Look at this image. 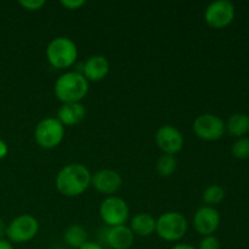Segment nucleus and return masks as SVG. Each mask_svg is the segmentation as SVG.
Listing matches in <instances>:
<instances>
[{
    "label": "nucleus",
    "instance_id": "obj_10",
    "mask_svg": "<svg viewBox=\"0 0 249 249\" xmlns=\"http://www.w3.org/2000/svg\"><path fill=\"white\" fill-rule=\"evenodd\" d=\"M156 142L163 153L173 155L180 152L184 147V135L173 125H163L156 133Z\"/></svg>",
    "mask_w": 249,
    "mask_h": 249
},
{
    "label": "nucleus",
    "instance_id": "obj_11",
    "mask_svg": "<svg viewBox=\"0 0 249 249\" xmlns=\"http://www.w3.org/2000/svg\"><path fill=\"white\" fill-rule=\"evenodd\" d=\"M220 225V214L214 207L203 206L194 215V228L199 235H213Z\"/></svg>",
    "mask_w": 249,
    "mask_h": 249
},
{
    "label": "nucleus",
    "instance_id": "obj_28",
    "mask_svg": "<svg viewBox=\"0 0 249 249\" xmlns=\"http://www.w3.org/2000/svg\"><path fill=\"white\" fill-rule=\"evenodd\" d=\"M6 228L7 225L5 224V221L2 219H0V240H2L4 236H6Z\"/></svg>",
    "mask_w": 249,
    "mask_h": 249
},
{
    "label": "nucleus",
    "instance_id": "obj_24",
    "mask_svg": "<svg viewBox=\"0 0 249 249\" xmlns=\"http://www.w3.org/2000/svg\"><path fill=\"white\" fill-rule=\"evenodd\" d=\"M61 4L70 10H78L79 7H82L83 5L87 4V1H85V0H62Z\"/></svg>",
    "mask_w": 249,
    "mask_h": 249
},
{
    "label": "nucleus",
    "instance_id": "obj_20",
    "mask_svg": "<svg viewBox=\"0 0 249 249\" xmlns=\"http://www.w3.org/2000/svg\"><path fill=\"white\" fill-rule=\"evenodd\" d=\"M224 198H225V190L220 185H209L202 194V201L206 203V206L214 207L215 204L220 203Z\"/></svg>",
    "mask_w": 249,
    "mask_h": 249
},
{
    "label": "nucleus",
    "instance_id": "obj_27",
    "mask_svg": "<svg viewBox=\"0 0 249 249\" xmlns=\"http://www.w3.org/2000/svg\"><path fill=\"white\" fill-rule=\"evenodd\" d=\"M0 249H14V246L10 241L2 238V240H0Z\"/></svg>",
    "mask_w": 249,
    "mask_h": 249
},
{
    "label": "nucleus",
    "instance_id": "obj_22",
    "mask_svg": "<svg viewBox=\"0 0 249 249\" xmlns=\"http://www.w3.org/2000/svg\"><path fill=\"white\" fill-rule=\"evenodd\" d=\"M197 249H220V241L214 235L203 236Z\"/></svg>",
    "mask_w": 249,
    "mask_h": 249
},
{
    "label": "nucleus",
    "instance_id": "obj_1",
    "mask_svg": "<svg viewBox=\"0 0 249 249\" xmlns=\"http://www.w3.org/2000/svg\"><path fill=\"white\" fill-rule=\"evenodd\" d=\"M55 184L57 191L63 196H79L91 185V173L80 163H71L57 173Z\"/></svg>",
    "mask_w": 249,
    "mask_h": 249
},
{
    "label": "nucleus",
    "instance_id": "obj_23",
    "mask_svg": "<svg viewBox=\"0 0 249 249\" xmlns=\"http://www.w3.org/2000/svg\"><path fill=\"white\" fill-rule=\"evenodd\" d=\"M18 4L29 11H36L45 5V0H19Z\"/></svg>",
    "mask_w": 249,
    "mask_h": 249
},
{
    "label": "nucleus",
    "instance_id": "obj_29",
    "mask_svg": "<svg viewBox=\"0 0 249 249\" xmlns=\"http://www.w3.org/2000/svg\"><path fill=\"white\" fill-rule=\"evenodd\" d=\"M172 249H197V248L191 245H187V243H179V245H175Z\"/></svg>",
    "mask_w": 249,
    "mask_h": 249
},
{
    "label": "nucleus",
    "instance_id": "obj_5",
    "mask_svg": "<svg viewBox=\"0 0 249 249\" xmlns=\"http://www.w3.org/2000/svg\"><path fill=\"white\" fill-rule=\"evenodd\" d=\"M65 136V126L56 117L44 118L36 124L34 138L43 148H55Z\"/></svg>",
    "mask_w": 249,
    "mask_h": 249
},
{
    "label": "nucleus",
    "instance_id": "obj_7",
    "mask_svg": "<svg viewBox=\"0 0 249 249\" xmlns=\"http://www.w3.org/2000/svg\"><path fill=\"white\" fill-rule=\"evenodd\" d=\"M100 216L109 228L124 225L129 218L128 203L117 196H108L101 202Z\"/></svg>",
    "mask_w": 249,
    "mask_h": 249
},
{
    "label": "nucleus",
    "instance_id": "obj_4",
    "mask_svg": "<svg viewBox=\"0 0 249 249\" xmlns=\"http://www.w3.org/2000/svg\"><path fill=\"white\" fill-rule=\"evenodd\" d=\"M189 223L179 212H167L156 219V232L162 240L175 242L181 240L187 232Z\"/></svg>",
    "mask_w": 249,
    "mask_h": 249
},
{
    "label": "nucleus",
    "instance_id": "obj_21",
    "mask_svg": "<svg viewBox=\"0 0 249 249\" xmlns=\"http://www.w3.org/2000/svg\"><path fill=\"white\" fill-rule=\"evenodd\" d=\"M231 152L237 160H247L249 158V139L240 138L231 146Z\"/></svg>",
    "mask_w": 249,
    "mask_h": 249
},
{
    "label": "nucleus",
    "instance_id": "obj_14",
    "mask_svg": "<svg viewBox=\"0 0 249 249\" xmlns=\"http://www.w3.org/2000/svg\"><path fill=\"white\" fill-rule=\"evenodd\" d=\"M108 71L109 62L104 55H92L85 61L82 74L87 78L88 82H99L108 74Z\"/></svg>",
    "mask_w": 249,
    "mask_h": 249
},
{
    "label": "nucleus",
    "instance_id": "obj_15",
    "mask_svg": "<svg viewBox=\"0 0 249 249\" xmlns=\"http://www.w3.org/2000/svg\"><path fill=\"white\" fill-rule=\"evenodd\" d=\"M87 109L82 102L63 104L57 112V119L65 125H75L84 119Z\"/></svg>",
    "mask_w": 249,
    "mask_h": 249
},
{
    "label": "nucleus",
    "instance_id": "obj_13",
    "mask_svg": "<svg viewBox=\"0 0 249 249\" xmlns=\"http://www.w3.org/2000/svg\"><path fill=\"white\" fill-rule=\"evenodd\" d=\"M105 241L106 245L112 249H129L134 245L135 235L126 225L113 226L106 230Z\"/></svg>",
    "mask_w": 249,
    "mask_h": 249
},
{
    "label": "nucleus",
    "instance_id": "obj_19",
    "mask_svg": "<svg viewBox=\"0 0 249 249\" xmlns=\"http://www.w3.org/2000/svg\"><path fill=\"white\" fill-rule=\"evenodd\" d=\"M156 168H157V172L160 177L168 178L170 177V175L174 174V172L177 170L178 160L173 155L163 153V155L160 156V158L157 160Z\"/></svg>",
    "mask_w": 249,
    "mask_h": 249
},
{
    "label": "nucleus",
    "instance_id": "obj_3",
    "mask_svg": "<svg viewBox=\"0 0 249 249\" xmlns=\"http://www.w3.org/2000/svg\"><path fill=\"white\" fill-rule=\"evenodd\" d=\"M78 48L74 41L68 36H56L46 48V57L55 68H67L75 62Z\"/></svg>",
    "mask_w": 249,
    "mask_h": 249
},
{
    "label": "nucleus",
    "instance_id": "obj_6",
    "mask_svg": "<svg viewBox=\"0 0 249 249\" xmlns=\"http://www.w3.org/2000/svg\"><path fill=\"white\" fill-rule=\"evenodd\" d=\"M39 231V223L31 214H21L9 223L6 228L7 241L26 243L33 240Z\"/></svg>",
    "mask_w": 249,
    "mask_h": 249
},
{
    "label": "nucleus",
    "instance_id": "obj_18",
    "mask_svg": "<svg viewBox=\"0 0 249 249\" xmlns=\"http://www.w3.org/2000/svg\"><path fill=\"white\" fill-rule=\"evenodd\" d=\"M87 230L79 224H72L63 232V241L70 247L79 249L84 243L88 242Z\"/></svg>",
    "mask_w": 249,
    "mask_h": 249
},
{
    "label": "nucleus",
    "instance_id": "obj_17",
    "mask_svg": "<svg viewBox=\"0 0 249 249\" xmlns=\"http://www.w3.org/2000/svg\"><path fill=\"white\" fill-rule=\"evenodd\" d=\"M225 129L231 136L245 138L249 131V117L246 113H235L229 117L225 124Z\"/></svg>",
    "mask_w": 249,
    "mask_h": 249
},
{
    "label": "nucleus",
    "instance_id": "obj_8",
    "mask_svg": "<svg viewBox=\"0 0 249 249\" xmlns=\"http://www.w3.org/2000/svg\"><path fill=\"white\" fill-rule=\"evenodd\" d=\"M194 131L199 139L206 141L219 140L226 131L225 122L213 113H203L194 121Z\"/></svg>",
    "mask_w": 249,
    "mask_h": 249
},
{
    "label": "nucleus",
    "instance_id": "obj_2",
    "mask_svg": "<svg viewBox=\"0 0 249 249\" xmlns=\"http://www.w3.org/2000/svg\"><path fill=\"white\" fill-rule=\"evenodd\" d=\"M53 91L63 104L80 102L89 91V82L82 73L66 72L56 79Z\"/></svg>",
    "mask_w": 249,
    "mask_h": 249
},
{
    "label": "nucleus",
    "instance_id": "obj_25",
    "mask_svg": "<svg viewBox=\"0 0 249 249\" xmlns=\"http://www.w3.org/2000/svg\"><path fill=\"white\" fill-rule=\"evenodd\" d=\"M7 152H9V147H7V143L5 141H2L0 139V160L5 158L7 156Z\"/></svg>",
    "mask_w": 249,
    "mask_h": 249
},
{
    "label": "nucleus",
    "instance_id": "obj_16",
    "mask_svg": "<svg viewBox=\"0 0 249 249\" xmlns=\"http://www.w3.org/2000/svg\"><path fill=\"white\" fill-rule=\"evenodd\" d=\"M129 228L134 235L147 237L156 231V219L148 213H138L133 216Z\"/></svg>",
    "mask_w": 249,
    "mask_h": 249
},
{
    "label": "nucleus",
    "instance_id": "obj_9",
    "mask_svg": "<svg viewBox=\"0 0 249 249\" xmlns=\"http://www.w3.org/2000/svg\"><path fill=\"white\" fill-rule=\"evenodd\" d=\"M235 5L230 0H215L207 6L204 19L213 28H224L235 18Z\"/></svg>",
    "mask_w": 249,
    "mask_h": 249
},
{
    "label": "nucleus",
    "instance_id": "obj_26",
    "mask_svg": "<svg viewBox=\"0 0 249 249\" xmlns=\"http://www.w3.org/2000/svg\"><path fill=\"white\" fill-rule=\"evenodd\" d=\"M79 249H104V247H102L100 243L87 242V243H84V245H83Z\"/></svg>",
    "mask_w": 249,
    "mask_h": 249
},
{
    "label": "nucleus",
    "instance_id": "obj_12",
    "mask_svg": "<svg viewBox=\"0 0 249 249\" xmlns=\"http://www.w3.org/2000/svg\"><path fill=\"white\" fill-rule=\"evenodd\" d=\"M123 180L119 173L112 169H101L91 174V186L104 195H113L122 187Z\"/></svg>",
    "mask_w": 249,
    "mask_h": 249
}]
</instances>
